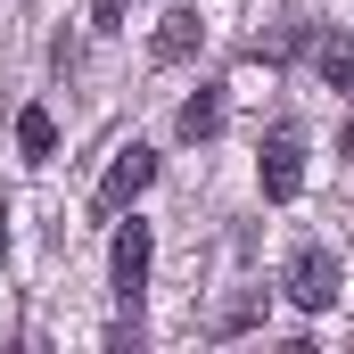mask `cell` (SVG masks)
<instances>
[{
    "mask_svg": "<svg viewBox=\"0 0 354 354\" xmlns=\"http://www.w3.org/2000/svg\"><path fill=\"white\" fill-rule=\"evenodd\" d=\"M280 288H288V305H305V313H322V305L338 297V256H330L322 239H305V248L288 256V272H280Z\"/></svg>",
    "mask_w": 354,
    "mask_h": 354,
    "instance_id": "6da1fadb",
    "label": "cell"
},
{
    "mask_svg": "<svg viewBox=\"0 0 354 354\" xmlns=\"http://www.w3.org/2000/svg\"><path fill=\"white\" fill-rule=\"evenodd\" d=\"M206 50V17L198 8H165V25H157V66H181V58H198Z\"/></svg>",
    "mask_w": 354,
    "mask_h": 354,
    "instance_id": "5b68a950",
    "label": "cell"
},
{
    "mask_svg": "<svg viewBox=\"0 0 354 354\" xmlns=\"http://www.w3.org/2000/svg\"><path fill=\"white\" fill-rule=\"evenodd\" d=\"M181 140H214L223 132V91H198V99H181Z\"/></svg>",
    "mask_w": 354,
    "mask_h": 354,
    "instance_id": "52a82bcc",
    "label": "cell"
},
{
    "mask_svg": "<svg viewBox=\"0 0 354 354\" xmlns=\"http://www.w3.org/2000/svg\"><path fill=\"white\" fill-rule=\"evenodd\" d=\"M149 181H157V149H140V140H132V149H115V165L99 174V198H91V206H99V214H124Z\"/></svg>",
    "mask_w": 354,
    "mask_h": 354,
    "instance_id": "277c9868",
    "label": "cell"
},
{
    "mask_svg": "<svg viewBox=\"0 0 354 354\" xmlns=\"http://www.w3.org/2000/svg\"><path fill=\"white\" fill-rule=\"evenodd\" d=\"M338 149H346V157H354V124H346V132H338Z\"/></svg>",
    "mask_w": 354,
    "mask_h": 354,
    "instance_id": "30bf717a",
    "label": "cell"
},
{
    "mask_svg": "<svg viewBox=\"0 0 354 354\" xmlns=\"http://www.w3.org/2000/svg\"><path fill=\"white\" fill-rule=\"evenodd\" d=\"M0 256H8V198H0Z\"/></svg>",
    "mask_w": 354,
    "mask_h": 354,
    "instance_id": "9c48e42d",
    "label": "cell"
},
{
    "mask_svg": "<svg viewBox=\"0 0 354 354\" xmlns=\"http://www.w3.org/2000/svg\"><path fill=\"white\" fill-rule=\"evenodd\" d=\"M107 280H115V305L140 313V288H149V223H140V214L115 231V248H107Z\"/></svg>",
    "mask_w": 354,
    "mask_h": 354,
    "instance_id": "3957f363",
    "label": "cell"
},
{
    "mask_svg": "<svg viewBox=\"0 0 354 354\" xmlns=\"http://www.w3.org/2000/svg\"><path fill=\"white\" fill-rule=\"evenodd\" d=\"M17 149H25L33 165L58 149V124H50V107H25V115H17Z\"/></svg>",
    "mask_w": 354,
    "mask_h": 354,
    "instance_id": "ba28073f",
    "label": "cell"
},
{
    "mask_svg": "<svg viewBox=\"0 0 354 354\" xmlns=\"http://www.w3.org/2000/svg\"><path fill=\"white\" fill-rule=\"evenodd\" d=\"M313 75L354 99V33H322V41H313Z\"/></svg>",
    "mask_w": 354,
    "mask_h": 354,
    "instance_id": "8992f818",
    "label": "cell"
},
{
    "mask_svg": "<svg viewBox=\"0 0 354 354\" xmlns=\"http://www.w3.org/2000/svg\"><path fill=\"white\" fill-rule=\"evenodd\" d=\"M256 174H264V198H272V206H288V198L305 189V132H297V124H272Z\"/></svg>",
    "mask_w": 354,
    "mask_h": 354,
    "instance_id": "7a4b0ae2",
    "label": "cell"
}]
</instances>
